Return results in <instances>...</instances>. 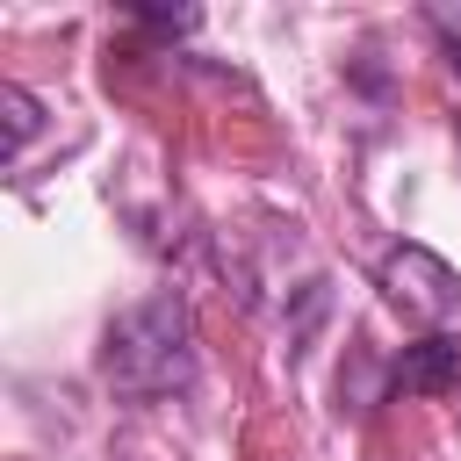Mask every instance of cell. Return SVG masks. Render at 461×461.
<instances>
[{
    "instance_id": "2",
    "label": "cell",
    "mask_w": 461,
    "mask_h": 461,
    "mask_svg": "<svg viewBox=\"0 0 461 461\" xmlns=\"http://www.w3.org/2000/svg\"><path fill=\"white\" fill-rule=\"evenodd\" d=\"M375 288L389 310H403L411 324H447L461 303V274L432 252V245H389L375 267Z\"/></svg>"
},
{
    "instance_id": "5",
    "label": "cell",
    "mask_w": 461,
    "mask_h": 461,
    "mask_svg": "<svg viewBox=\"0 0 461 461\" xmlns=\"http://www.w3.org/2000/svg\"><path fill=\"white\" fill-rule=\"evenodd\" d=\"M137 22H151V29H166V36H180V29H194L202 14H194V7H137Z\"/></svg>"
},
{
    "instance_id": "6",
    "label": "cell",
    "mask_w": 461,
    "mask_h": 461,
    "mask_svg": "<svg viewBox=\"0 0 461 461\" xmlns=\"http://www.w3.org/2000/svg\"><path fill=\"white\" fill-rule=\"evenodd\" d=\"M447 65H454V79H461V36H447Z\"/></svg>"
},
{
    "instance_id": "3",
    "label": "cell",
    "mask_w": 461,
    "mask_h": 461,
    "mask_svg": "<svg viewBox=\"0 0 461 461\" xmlns=\"http://www.w3.org/2000/svg\"><path fill=\"white\" fill-rule=\"evenodd\" d=\"M454 382H461V339L425 331L418 346H403V360H396V389L403 396H447Z\"/></svg>"
},
{
    "instance_id": "1",
    "label": "cell",
    "mask_w": 461,
    "mask_h": 461,
    "mask_svg": "<svg viewBox=\"0 0 461 461\" xmlns=\"http://www.w3.org/2000/svg\"><path fill=\"white\" fill-rule=\"evenodd\" d=\"M101 382L130 403H151V396H173L194 382V317L173 288L130 303L108 339H101Z\"/></svg>"
},
{
    "instance_id": "4",
    "label": "cell",
    "mask_w": 461,
    "mask_h": 461,
    "mask_svg": "<svg viewBox=\"0 0 461 461\" xmlns=\"http://www.w3.org/2000/svg\"><path fill=\"white\" fill-rule=\"evenodd\" d=\"M0 115H7V158H14V151L36 137L43 108H36V94H29V86H14V79H7V86H0Z\"/></svg>"
}]
</instances>
